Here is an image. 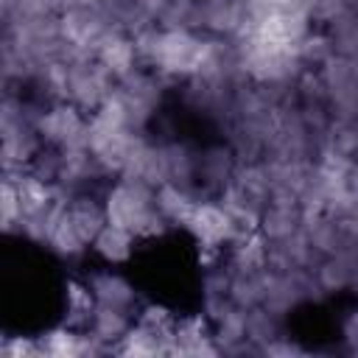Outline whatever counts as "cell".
I'll return each mask as SVG.
<instances>
[{
  "instance_id": "obj_8",
  "label": "cell",
  "mask_w": 358,
  "mask_h": 358,
  "mask_svg": "<svg viewBox=\"0 0 358 358\" xmlns=\"http://www.w3.org/2000/svg\"><path fill=\"white\" fill-rule=\"evenodd\" d=\"M137 235L129 229H120L115 224H103V229L95 235L92 241V252L106 263V266H123L131 260L134 249H137Z\"/></svg>"
},
{
  "instance_id": "obj_4",
  "label": "cell",
  "mask_w": 358,
  "mask_h": 358,
  "mask_svg": "<svg viewBox=\"0 0 358 358\" xmlns=\"http://www.w3.org/2000/svg\"><path fill=\"white\" fill-rule=\"evenodd\" d=\"M182 229L199 243L201 252H218L238 238V227L221 199H199Z\"/></svg>"
},
{
  "instance_id": "obj_3",
  "label": "cell",
  "mask_w": 358,
  "mask_h": 358,
  "mask_svg": "<svg viewBox=\"0 0 358 358\" xmlns=\"http://www.w3.org/2000/svg\"><path fill=\"white\" fill-rule=\"evenodd\" d=\"M36 131L45 145L53 148H84L87 145V131H90V115L73 106L70 101H56L48 103L36 115Z\"/></svg>"
},
{
  "instance_id": "obj_9",
  "label": "cell",
  "mask_w": 358,
  "mask_h": 358,
  "mask_svg": "<svg viewBox=\"0 0 358 358\" xmlns=\"http://www.w3.org/2000/svg\"><path fill=\"white\" fill-rule=\"evenodd\" d=\"M131 324H134V313L120 310V308H109V305H98L87 330L115 352L117 344L123 341V336L131 330Z\"/></svg>"
},
{
  "instance_id": "obj_7",
  "label": "cell",
  "mask_w": 358,
  "mask_h": 358,
  "mask_svg": "<svg viewBox=\"0 0 358 358\" xmlns=\"http://www.w3.org/2000/svg\"><path fill=\"white\" fill-rule=\"evenodd\" d=\"M95 59L115 76V81H123V78H129L131 73L140 70V53H137L134 36H129L123 31H112L103 39V45L98 48Z\"/></svg>"
},
{
  "instance_id": "obj_6",
  "label": "cell",
  "mask_w": 358,
  "mask_h": 358,
  "mask_svg": "<svg viewBox=\"0 0 358 358\" xmlns=\"http://www.w3.org/2000/svg\"><path fill=\"white\" fill-rule=\"evenodd\" d=\"M87 285L92 288L98 305H109V308H120V310L134 313V308H137V288L120 271H115V268L92 271L87 277Z\"/></svg>"
},
{
  "instance_id": "obj_10",
  "label": "cell",
  "mask_w": 358,
  "mask_h": 358,
  "mask_svg": "<svg viewBox=\"0 0 358 358\" xmlns=\"http://www.w3.org/2000/svg\"><path fill=\"white\" fill-rule=\"evenodd\" d=\"M98 308V299L92 294V288L84 282H67V294H64V324L76 327V330H87L92 322V313Z\"/></svg>"
},
{
  "instance_id": "obj_12",
  "label": "cell",
  "mask_w": 358,
  "mask_h": 358,
  "mask_svg": "<svg viewBox=\"0 0 358 358\" xmlns=\"http://www.w3.org/2000/svg\"><path fill=\"white\" fill-rule=\"evenodd\" d=\"M137 6H140V8H143V11L157 22V20L162 17V11L171 6V0H137Z\"/></svg>"
},
{
  "instance_id": "obj_1",
  "label": "cell",
  "mask_w": 358,
  "mask_h": 358,
  "mask_svg": "<svg viewBox=\"0 0 358 358\" xmlns=\"http://www.w3.org/2000/svg\"><path fill=\"white\" fill-rule=\"evenodd\" d=\"M103 210L109 224L134 232L140 241L162 238L168 229H173L165 221V215L157 210V190L137 179L117 176V182L109 185L103 196Z\"/></svg>"
},
{
  "instance_id": "obj_2",
  "label": "cell",
  "mask_w": 358,
  "mask_h": 358,
  "mask_svg": "<svg viewBox=\"0 0 358 358\" xmlns=\"http://www.w3.org/2000/svg\"><path fill=\"white\" fill-rule=\"evenodd\" d=\"M115 84H117L115 76L98 59H73V62H67L64 101H70L81 112L92 115L115 92Z\"/></svg>"
},
{
  "instance_id": "obj_5",
  "label": "cell",
  "mask_w": 358,
  "mask_h": 358,
  "mask_svg": "<svg viewBox=\"0 0 358 358\" xmlns=\"http://www.w3.org/2000/svg\"><path fill=\"white\" fill-rule=\"evenodd\" d=\"M238 154L232 145H210L204 151H199V159H196V187H201V193H210V196H221L235 173H238Z\"/></svg>"
},
{
  "instance_id": "obj_11",
  "label": "cell",
  "mask_w": 358,
  "mask_h": 358,
  "mask_svg": "<svg viewBox=\"0 0 358 358\" xmlns=\"http://www.w3.org/2000/svg\"><path fill=\"white\" fill-rule=\"evenodd\" d=\"M196 193L185 190L179 185H159L157 187V210L165 215V221L171 227H185L193 204H196Z\"/></svg>"
}]
</instances>
